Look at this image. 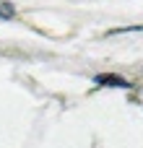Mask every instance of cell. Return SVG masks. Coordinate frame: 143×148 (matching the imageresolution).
Here are the masks:
<instances>
[{
	"label": "cell",
	"instance_id": "cell-1",
	"mask_svg": "<svg viewBox=\"0 0 143 148\" xmlns=\"http://www.w3.org/2000/svg\"><path fill=\"white\" fill-rule=\"evenodd\" d=\"M94 83H96V86H109V88H130V83H128L125 78L115 75V73H102V75L94 78Z\"/></svg>",
	"mask_w": 143,
	"mask_h": 148
},
{
	"label": "cell",
	"instance_id": "cell-2",
	"mask_svg": "<svg viewBox=\"0 0 143 148\" xmlns=\"http://www.w3.org/2000/svg\"><path fill=\"white\" fill-rule=\"evenodd\" d=\"M16 16V8H13V3H5V0H0V18H13Z\"/></svg>",
	"mask_w": 143,
	"mask_h": 148
}]
</instances>
